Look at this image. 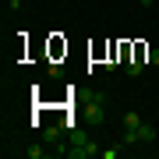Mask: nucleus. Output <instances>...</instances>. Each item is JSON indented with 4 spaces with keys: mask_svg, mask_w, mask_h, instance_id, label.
I'll return each mask as SVG.
<instances>
[{
    "mask_svg": "<svg viewBox=\"0 0 159 159\" xmlns=\"http://www.w3.org/2000/svg\"><path fill=\"white\" fill-rule=\"evenodd\" d=\"M67 159H89V156H96L99 148H96V142L85 134V131H78V127H71L67 131Z\"/></svg>",
    "mask_w": 159,
    "mask_h": 159,
    "instance_id": "1",
    "label": "nucleus"
},
{
    "mask_svg": "<svg viewBox=\"0 0 159 159\" xmlns=\"http://www.w3.org/2000/svg\"><path fill=\"white\" fill-rule=\"evenodd\" d=\"M134 131H138V142H145V145H152V142H156V127H152V124H145V120H142Z\"/></svg>",
    "mask_w": 159,
    "mask_h": 159,
    "instance_id": "2",
    "label": "nucleus"
},
{
    "mask_svg": "<svg viewBox=\"0 0 159 159\" xmlns=\"http://www.w3.org/2000/svg\"><path fill=\"white\" fill-rule=\"evenodd\" d=\"M142 64H145L142 57H131V60H124V71L131 74V78H138V74H142Z\"/></svg>",
    "mask_w": 159,
    "mask_h": 159,
    "instance_id": "3",
    "label": "nucleus"
},
{
    "mask_svg": "<svg viewBox=\"0 0 159 159\" xmlns=\"http://www.w3.org/2000/svg\"><path fill=\"white\" fill-rule=\"evenodd\" d=\"M138 124H142V117H138L134 110H127L124 113V127H138Z\"/></svg>",
    "mask_w": 159,
    "mask_h": 159,
    "instance_id": "4",
    "label": "nucleus"
},
{
    "mask_svg": "<svg viewBox=\"0 0 159 159\" xmlns=\"http://www.w3.org/2000/svg\"><path fill=\"white\" fill-rule=\"evenodd\" d=\"M25 156H29V159H43L46 148H43V145H29V148H25Z\"/></svg>",
    "mask_w": 159,
    "mask_h": 159,
    "instance_id": "5",
    "label": "nucleus"
},
{
    "mask_svg": "<svg viewBox=\"0 0 159 159\" xmlns=\"http://www.w3.org/2000/svg\"><path fill=\"white\" fill-rule=\"evenodd\" d=\"M145 60L152 64V67H159V50H148V53H145Z\"/></svg>",
    "mask_w": 159,
    "mask_h": 159,
    "instance_id": "6",
    "label": "nucleus"
},
{
    "mask_svg": "<svg viewBox=\"0 0 159 159\" xmlns=\"http://www.w3.org/2000/svg\"><path fill=\"white\" fill-rule=\"evenodd\" d=\"M138 4H142V7H152V0H138Z\"/></svg>",
    "mask_w": 159,
    "mask_h": 159,
    "instance_id": "7",
    "label": "nucleus"
}]
</instances>
